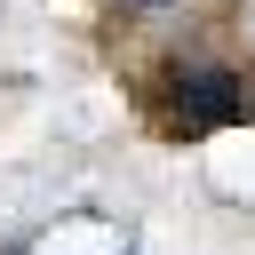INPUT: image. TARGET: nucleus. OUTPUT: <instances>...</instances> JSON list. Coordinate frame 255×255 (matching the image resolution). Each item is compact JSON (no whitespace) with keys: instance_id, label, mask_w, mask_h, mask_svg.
<instances>
[{"instance_id":"nucleus-1","label":"nucleus","mask_w":255,"mask_h":255,"mask_svg":"<svg viewBox=\"0 0 255 255\" xmlns=\"http://www.w3.org/2000/svg\"><path fill=\"white\" fill-rule=\"evenodd\" d=\"M239 112H247V72L231 56H199L191 48V56H167L159 80H151V120L167 135H207V128H223Z\"/></svg>"},{"instance_id":"nucleus-2","label":"nucleus","mask_w":255,"mask_h":255,"mask_svg":"<svg viewBox=\"0 0 255 255\" xmlns=\"http://www.w3.org/2000/svg\"><path fill=\"white\" fill-rule=\"evenodd\" d=\"M128 8H175V0H128Z\"/></svg>"}]
</instances>
